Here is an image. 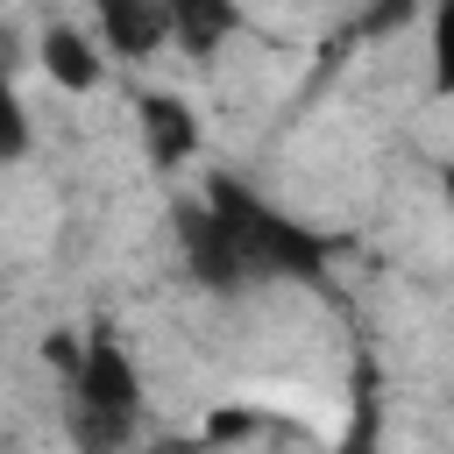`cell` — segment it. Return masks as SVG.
I'll use <instances>...</instances> for the list:
<instances>
[{
	"label": "cell",
	"instance_id": "6da1fadb",
	"mask_svg": "<svg viewBox=\"0 0 454 454\" xmlns=\"http://www.w3.org/2000/svg\"><path fill=\"white\" fill-rule=\"evenodd\" d=\"M135 411H142V376H135L128 348L114 340V326H92L78 348V369H71V426L92 447H121L135 433Z\"/></svg>",
	"mask_w": 454,
	"mask_h": 454
},
{
	"label": "cell",
	"instance_id": "7a4b0ae2",
	"mask_svg": "<svg viewBox=\"0 0 454 454\" xmlns=\"http://www.w3.org/2000/svg\"><path fill=\"white\" fill-rule=\"evenodd\" d=\"M206 199H213V213L234 227L248 277H319V262H326V241H312L305 227L277 220V213H270V206H255L241 184H213Z\"/></svg>",
	"mask_w": 454,
	"mask_h": 454
},
{
	"label": "cell",
	"instance_id": "30bf717a",
	"mask_svg": "<svg viewBox=\"0 0 454 454\" xmlns=\"http://www.w3.org/2000/svg\"><path fill=\"white\" fill-rule=\"evenodd\" d=\"M78 348H85V340H78V333H50V340H43V362H50V369H64V376H71V369H78Z\"/></svg>",
	"mask_w": 454,
	"mask_h": 454
},
{
	"label": "cell",
	"instance_id": "52a82bcc",
	"mask_svg": "<svg viewBox=\"0 0 454 454\" xmlns=\"http://www.w3.org/2000/svg\"><path fill=\"white\" fill-rule=\"evenodd\" d=\"M163 21H170V43L192 50V57H213L227 35H234V0H163Z\"/></svg>",
	"mask_w": 454,
	"mask_h": 454
},
{
	"label": "cell",
	"instance_id": "8992f818",
	"mask_svg": "<svg viewBox=\"0 0 454 454\" xmlns=\"http://www.w3.org/2000/svg\"><path fill=\"white\" fill-rule=\"evenodd\" d=\"M35 64H43V71H50V85H64V92H92V85H99V71H106L99 43H92L85 28H71V21H50V28H43Z\"/></svg>",
	"mask_w": 454,
	"mask_h": 454
},
{
	"label": "cell",
	"instance_id": "ba28073f",
	"mask_svg": "<svg viewBox=\"0 0 454 454\" xmlns=\"http://www.w3.org/2000/svg\"><path fill=\"white\" fill-rule=\"evenodd\" d=\"M28 156V114L14 99V85H0V163H21Z\"/></svg>",
	"mask_w": 454,
	"mask_h": 454
},
{
	"label": "cell",
	"instance_id": "8fae6325",
	"mask_svg": "<svg viewBox=\"0 0 454 454\" xmlns=\"http://www.w3.org/2000/svg\"><path fill=\"white\" fill-rule=\"evenodd\" d=\"M248 426H255L248 411H213V419H206V440H241Z\"/></svg>",
	"mask_w": 454,
	"mask_h": 454
},
{
	"label": "cell",
	"instance_id": "277c9868",
	"mask_svg": "<svg viewBox=\"0 0 454 454\" xmlns=\"http://www.w3.org/2000/svg\"><path fill=\"white\" fill-rule=\"evenodd\" d=\"M92 14H99V43H106L121 64H149V57L170 43L163 0H92Z\"/></svg>",
	"mask_w": 454,
	"mask_h": 454
},
{
	"label": "cell",
	"instance_id": "9c48e42d",
	"mask_svg": "<svg viewBox=\"0 0 454 454\" xmlns=\"http://www.w3.org/2000/svg\"><path fill=\"white\" fill-rule=\"evenodd\" d=\"M411 7H419V0H376L362 28H369V35H390V28H404V21H411Z\"/></svg>",
	"mask_w": 454,
	"mask_h": 454
},
{
	"label": "cell",
	"instance_id": "7c38bea8",
	"mask_svg": "<svg viewBox=\"0 0 454 454\" xmlns=\"http://www.w3.org/2000/svg\"><path fill=\"white\" fill-rule=\"evenodd\" d=\"M14 71H21V35L0 21V85H14Z\"/></svg>",
	"mask_w": 454,
	"mask_h": 454
},
{
	"label": "cell",
	"instance_id": "5b68a950",
	"mask_svg": "<svg viewBox=\"0 0 454 454\" xmlns=\"http://www.w3.org/2000/svg\"><path fill=\"white\" fill-rule=\"evenodd\" d=\"M135 121H142V149H149V163H184L192 149H199V114L177 99V92H142V106H135Z\"/></svg>",
	"mask_w": 454,
	"mask_h": 454
},
{
	"label": "cell",
	"instance_id": "3957f363",
	"mask_svg": "<svg viewBox=\"0 0 454 454\" xmlns=\"http://www.w3.org/2000/svg\"><path fill=\"white\" fill-rule=\"evenodd\" d=\"M170 220H177V248H184V262H192V277H199V284H213V291L248 284L241 241H234V227L213 213V199H184Z\"/></svg>",
	"mask_w": 454,
	"mask_h": 454
}]
</instances>
